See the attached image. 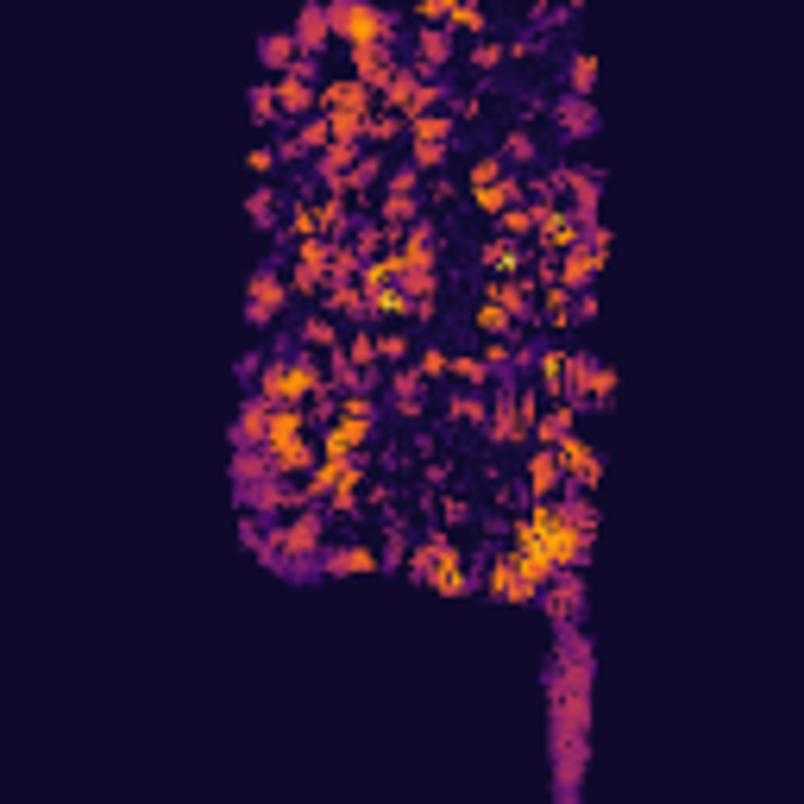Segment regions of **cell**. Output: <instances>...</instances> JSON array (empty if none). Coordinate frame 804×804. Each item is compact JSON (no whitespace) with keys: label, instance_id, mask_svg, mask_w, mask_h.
<instances>
[{"label":"cell","instance_id":"1","mask_svg":"<svg viewBox=\"0 0 804 804\" xmlns=\"http://www.w3.org/2000/svg\"><path fill=\"white\" fill-rule=\"evenodd\" d=\"M327 390V365L314 353H295V346H283L276 358H264L258 365V384H252V396H264V403H309V396H321Z\"/></svg>","mask_w":804,"mask_h":804},{"label":"cell","instance_id":"2","mask_svg":"<svg viewBox=\"0 0 804 804\" xmlns=\"http://www.w3.org/2000/svg\"><path fill=\"white\" fill-rule=\"evenodd\" d=\"M258 452H264L271 471H283V478H302V471L321 459V452H314V428H309V415H302V403H276L271 421H264Z\"/></svg>","mask_w":804,"mask_h":804},{"label":"cell","instance_id":"3","mask_svg":"<svg viewBox=\"0 0 804 804\" xmlns=\"http://www.w3.org/2000/svg\"><path fill=\"white\" fill-rule=\"evenodd\" d=\"M327 25H334V44H396V20L377 7V0H327Z\"/></svg>","mask_w":804,"mask_h":804},{"label":"cell","instance_id":"4","mask_svg":"<svg viewBox=\"0 0 804 804\" xmlns=\"http://www.w3.org/2000/svg\"><path fill=\"white\" fill-rule=\"evenodd\" d=\"M434 101H447V88H440L434 76H421L415 63H396V76L384 82V88H377V107H390V114L403 119V126H409L415 114H428Z\"/></svg>","mask_w":804,"mask_h":804},{"label":"cell","instance_id":"5","mask_svg":"<svg viewBox=\"0 0 804 804\" xmlns=\"http://www.w3.org/2000/svg\"><path fill=\"white\" fill-rule=\"evenodd\" d=\"M377 215H384L390 233H403V227L421 215V170H415L409 157H403L396 170H384V182H377Z\"/></svg>","mask_w":804,"mask_h":804},{"label":"cell","instance_id":"6","mask_svg":"<svg viewBox=\"0 0 804 804\" xmlns=\"http://www.w3.org/2000/svg\"><path fill=\"white\" fill-rule=\"evenodd\" d=\"M447 145H452V114L428 107V114L409 119V164L421 170V177H434V170L447 164Z\"/></svg>","mask_w":804,"mask_h":804},{"label":"cell","instance_id":"7","mask_svg":"<svg viewBox=\"0 0 804 804\" xmlns=\"http://www.w3.org/2000/svg\"><path fill=\"white\" fill-rule=\"evenodd\" d=\"M271 95H276V114H290V119L321 114V82H314V58H295L290 70L271 82Z\"/></svg>","mask_w":804,"mask_h":804},{"label":"cell","instance_id":"8","mask_svg":"<svg viewBox=\"0 0 804 804\" xmlns=\"http://www.w3.org/2000/svg\"><path fill=\"white\" fill-rule=\"evenodd\" d=\"M578 239H585V220L572 215L566 201H534V252H572V246H578Z\"/></svg>","mask_w":804,"mask_h":804},{"label":"cell","instance_id":"9","mask_svg":"<svg viewBox=\"0 0 804 804\" xmlns=\"http://www.w3.org/2000/svg\"><path fill=\"white\" fill-rule=\"evenodd\" d=\"M283 309H290V283H283V264H258L252 283H246V321H252V327H271Z\"/></svg>","mask_w":804,"mask_h":804},{"label":"cell","instance_id":"10","mask_svg":"<svg viewBox=\"0 0 804 804\" xmlns=\"http://www.w3.org/2000/svg\"><path fill=\"white\" fill-rule=\"evenodd\" d=\"M560 471H566V491H597V484H604V452L591 447V440H578V428L566 434V440H560Z\"/></svg>","mask_w":804,"mask_h":804},{"label":"cell","instance_id":"11","mask_svg":"<svg viewBox=\"0 0 804 804\" xmlns=\"http://www.w3.org/2000/svg\"><path fill=\"white\" fill-rule=\"evenodd\" d=\"M534 604L547 609L560 628H572V623H578V604H585V572H578V566H560L547 585H541V597H534Z\"/></svg>","mask_w":804,"mask_h":804},{"label":"cell","instance_id":"12","mask_svg":"<svg viewBox=\"0 0 804 804\" xmlns=\"http://www.w3.org/2000/svg\"><path fill=\"white\" fill-rule=\"evenodd\" d=\"M314 572H321V578H353V572H384V553H377L372 541L321 547V553H314Z\"/></svg>","mask_w":804,"mask_h":804},{"label":"cell","instance_id":"13","mask_svg":"<svg viewBox=\"0 0 804 804\" xmlns=\"http://www.w3.org/2000/svg\"><path fill=\"white\" fill-rule=\"evenodd\" d=\"M553 182H560V196H572L566 208L578 220H597V196H604V182H597V170H585V164H553Z\"/></svg>","mask_w":804,"mask_h":804},{"label":"cell","instance_id":"14","mask_svg":"<svg viewBox=\"0 0 804 804\" xmlns=\"http://www.w3.org/2000/svg\"><path fill=\"white\" fill-rule=\"evenodd\" d=\"M471 585H478L471 560L452 547V541H440V553H434V566H428V591H440V597H466Z\"/></svg>","mask_w":804,"mask_h":804},{"label":"cell","instance_id":"15","mask_svg":"<svg viewBox=\"0 0 804 804\" xmlns=\"http://www.w3.org/2000/svg\"><path fill=\"white\" fill-rule=\"evenodd\" d=\"M390 252H396V264H403V271H428L434 252H440V233H434L428 220L415 215L409 227H403V233L390 239Z\"/></svg>","mask_w":804,"mask_h":804},{"label":"cell","instance_id":"16","mask_svg":"<svg viewBox=\"0 0 804 804\" xmlns=\"http://www.w3.org/2000/svg\"><path fill=\"white\" fill-rule=\"evenodd\" d=\"M334 145V133H327V114H309V119H295V133L276 145V164H302V157H321Z\"/></svg>","mask_w":804,"mask_h":804},{"label":"cell","instance_id":"17","mask_svg":"<svg viewBox=\"0 0 804 804\" xmlns=\"http://www.w3.org/2000/svg\"><path fill=\"white\" fill-rule=\"evenodd\" d=\"M484 591H491V597H503V604H534V597H541V591H534L529 578L515 572L510 553H491V566H484Z\"/></svg>","mask_w":804,"mask_h":804},{"label":"cell","instance_id":"18","mask_svg":"<svg viewBox=\"0 0 804 804\" xmlns=\"http://www.w3.org/2000/svg\"><path fill=\"white\" fill-rule=\"evenodd\" d=\"M396 63H403L396 44H365V51H353V82H365V88L377 95V88L396 76Z\"/></svg>","mask_w":804,"mask_h":804},{"label":"cell","instance_id":"19","mask_svg":"<svg viewBox=\"0 0 804 804\" xmlns=\"http://www.w3.org/2000/svg\"><path fill=\"white\" fill-rule=\"evenodd\" d=\"M415 70H421V76H440V70H447L452 63V32L447 25H415Z\"/></svg>","mask_w":804,"mask_h":804},{"label":"cell","instance_id":"20","mask_svg":"<svg viewBox=\"0 0 804 804\" xmlns=\"http://www.w3.org/2000/svg\"><path fill=\"white\" fill-rule=\"evenodd\" d=\"M522 491H529V497H560V491H566V471H560V452H553V447L529 452V471H522Z\"/></svg>","mask_w":804,"mask_h":804},{"label":"cell","instance_id":"21","mask_svg":"<svg viewBox=\"0 0 804 804\" xmlns=\"http://www.w3.org/2000/svg\"><path fill=\"white\" fill-rule=\"evenodd\" d=\"M321 309L340 314V321H353V327H372V302L358 290V276L353 283H327V290H321Z\"/></svg>","mask_w":804,"mask_h":804},{"label":"cell","instance_id":"22","mask_svg":"<svg viewBox=\"0 0 804 804\" xmlns=\"http://www.w3.org/2000/svg\"><path fill=\"white\" fill-rule=\"evenodd\" d=\"M572 295H578V290H566L560 276H541V290H534V314L547 321L553 334H566V327H572Z\"/></svg>","mask_w":804,"mask_h":804},{"label":"cell","instance_id":"23","mask_svg":"<svg viewBox=\"0 0 804 804\" xmlns=\"http://www.w3.org/2000/svg\"><path fill=\"white\" fill-rule=\"evenodd\" d=\"M290 39H295V51H302V58H321V51L334 44L327 7H302V13H295V25H290Z\"/></svg>","mask_w":804,"mask_h":804},{"label":"cell","instance_id":"24","mask_svg":"<svg viewBox=\"0 0 804 804\" xmlns=\"http://www.w3.org/2000/svg\"><path fill=\"white\" fill-rule=\"evenodd\" d=\"M534 290H541V283L522 271V276H497L484 295H491V302H503V309H510V321H534Z\"/></svg>","mask_w":804,"mask_h":804},{"label":"cell","instance_id":"25","mask_svg":"<svg viewBox=\"0 0 804 804\" xmlns=\"http://www.w3.org/2000/svg\"><path fill=\"white\" fill-rule=\"evenodd\" d=\"M478 258H484V271H491V276H522V271H529V258H534V246H529V239H491Z\"/></svg>","mask_w":804,"mask_h":804},{"label":"cell","instance_id":"26","mask_svg":"<svg viewBox=\"0 0 804 804\" xmlns=\"http://www.w3.org/2000/svg\"><path fill=\"white\" fill-rule=\"evenodd\" d=\"M572 428H578V409H572V403H553V409H541V415H534L529 447H560V440H566Z\"/></svg>","mask_w":804,"mask_h":804},{"label":"cell","instance_id":"27","mask_svg":"<svg viewBox=\"0 0 804 804\" xmlns=\"http://www.w3.org/2000/svg\"><path fill=\"white\" fill-rule=\"evenodd\" d=\"M522 189H529V182L515 177V170H503L497 182L471 189V208H478V215H503V208H515V201H522Z\"/></svg>","mask_w":804,"mask_h":804},{"label":"cell","instance_id":"28","mask_svg":"<svg viewBox=\"0 0 804 804\" xmlns=\"http://www.w3.org/2000/svg\"><path fill=\"white\" fill-rule=\"evenodd\" d=\"M264 421H271V403L264 396H246L233 415V447H258L264 440Z\"/></svg>","mask_w":804,"mask_h":804},{"label":"cell","instance_id":"29","mask_svg":"<svg viewBox=\"0 0 804 804\" xmlns=\"http://www.w3.org/2000/svg\"><path fill=\"white\" fill-rule=\"evenodd\" d=\"M377 182H384V157H377V152H358L353 170H346V196L365 201V196H377Z\"/></svg>","mask_w":804,"mask_h":804},{"label":"cell","instance_id":"30","mask_svg":"<svg viewBox=\"0 0 804 804\" xmlns=\"http://www.w3.org/2000/svg\"><path fill=\"white\" fill-rule=\"evenodd\" d=\"M390 396H396V409L409 415H421V396H428V377L415 372V365H396V377H390Z\"/></svg>","mask_w":804,"mask_h":804},{"label":"cell","instance_id":"31","mask_svg":"<svg viewBox=\"0 0 804 804\" xmlns=\"http://www.w3.org/2000/svg\"><path fill=\"white\" fill-rule=\"evenodd\" d=\"M471 321H478V334L484 340H515V321L503 302H491V295H478V309H471Z\"/></svg>","mask_w":804,"mask_h":804},{"label":"cell","instance_id":"32","mask_svg":"<svg viewBox=\"0 0 804 804\" xmlns=\"http://www.w3.org/2000/svg\"><path fill=\"white\" fill-rule=\"evenodd\" d=\"M591 365H597V353H566V390H560V403H572V409H585Z\"/></svg>","mask_w":804,"mask_h":804},{"label":"cell","instance_id":"33","mask_svg":"<svg viewBox=\"0 0 804 804\" xmlns=\"http://www.w3.org/2000/svg\"><path fill=\"white\" fill-rule=\"evenodd\" d=\"M295 58H302V51H295L290 32H264V39H258V63H264V70H276V76H283Z\"/></svg>","mask_w":804,"mask_h":804},{"label":"cell","instance_id":"34","mask_svg":"<svg viewBox=\"0 0 804 804\" xmlns=\"http://www.w3.org/2000/svg\"><path fill=\"white\" fill-rule=\"evenodd\" d=\"M384 358H390V365H409V358H415V334H409V321H396L390 334H377V365H384Z\"/></svg>","mask_w":804,"mask_h":804},{"label":"cell","instance_id":"35","mask_svg":"<svg viewBox=\"0 0 804 804\" xmlns=\"http://www.w3.org/2000/svg\"><path fill=\"white\" fill-rule=\"evenodd\" d=\"M452 421H466V428H484V421H491V396H484V390H466V384H459V396H452Z\"/></svg>","mask_w":804,"mask_h":804},{"label":"cell","instance_id":"36","mask_svg":"<svg viewBox=\"0 0 804 804\" xmlns=\"http://www.w3.org/2000/svg\"><path fill=\"white\" fill-rule=\"evenodd\" d=\"M309 233H321V215H314V201H290V215H283V246H295V239H309Z\"/></svg>","mask_w":804,"mask_h":804},{"label":"cell","instance_id":"37","mask_svg":"<svg viewBox=\"0 0 804 804\" xmlns=\"http://www.w3.org/2000/svg\"><path fill=\"white\" fill-rule=\"evenodd\" d=\"M491 220H497V239H534V201H515Z\"/></svg>","mask_w":804,"mask_h":804},{"label":"cell","instance_id":"38","mask_svg":"<svg viewBox=\"0 0 804 804\" xmlns=\"http://www.w3.org/2000/svg\"><path fill=\"white\" fill-rule=\"evenodd\" d=\"M534 377H541V396H553L560 403V390H566V353L553 346V353H541L534 358Z\"/></svg>","mask_w":804,"mask_h":804},{"label":"cell","instance_id":"39","mask_svg":"<svg viewBox=\"0 0 804 804\" xmlns=\"http://www.w3.org/2000/svg\"><path fill=\"white\" fill-rule=\"evenodd\" d=\"M396 133H403V119H396L390 107H372V119H365V138H358V145H365V152H384Z\"/></svg>","mask_w":804,"mask_h":804},{"label":"cell","instance_id":"40","mask_svg":"<svg viewBox=\"0 0 804 804\" xmlns=\"http://www.w3.org/2000/svg\"><path fill=\"white\" fill-rule=\"evenodd\" d=\"M447 377H452V384H466V390H484V384H491V372H484V358H478V353H452L447 358Z\"/></svg>","mask_w":804,"mask_h":804},{"label":"cell","instance_id":"41","mask_svg":"<svg viewBox=\"0 0 804 804\" xmlns=\"http://www.w3.org/2000/svg\"><path fill=\"white\" fill-rule=\"evenodd\" d=\"M295 346H309V353H334V346H340V327L327 321V314H309V321H302V340H295Z\"/></svg>","mask_w":804,"mask_h":804},{"label":"cell","instance_id":"42","mask_svg":"<svg viewBox=\"0 0 804 804\" xmlns=\"http://www.w3.org/2000/svg\"><path fill=\"white\" fill-rule=\"evenodd\" d=\"M484 7L478 0H452V13H447V32H466V39H484Z\"/></svg>","mask_w":804,"mask_h":804},{"label":"cell","instance_id":"43","mask_svg":"<svg viewBox=\"0 0 804 804\" xmlns=\"http://www.w3.org/2000/svg\"><path fill=\"white\" fill-rule=\"evenodd\" d=\"M616 403V365H591V390H585V409H609Z\"/></svg>","mask_w":804,"mask_h":804},{"label":"cell","instance_id":"44","mask_svg":"<svg viewBox=\"0 0 804 804\" xmlns=\"http://www.w3.org/2000/svg\"><path fill=\"white\" fill-rule=\"evenodd\" d=\"M340 353L353 358L358 372H372V365H377V334H372V327H353V334L340 340Z\"/></svg>","mask_w":804,"mask_h":804},{"label":"cell","instance_id":"45","mask_svg":"<svg viewBox=\"0 0 804 804\" xmlns=\"http://www.w3.org/2000/svg\"><path fill=\"white\" fill-rule=\"evenodd\" d=\"M597 126V114H591V95H572V101H560V133H591Z\"/></svg>","mask_w":804,"mask_h":804},{"label":"cell","instance_id":"46","mask_svg":"<svg viewBox=\"0 0 804 804\" xmlns=\"http://www.w3.org/2000/svg\"><path fill=\"white\" fill-rule=\"evenodd\" d=\"M409 522L403 515H390V529H384V572H403V553H409Z\"/></svg>","mask_w":804,"mask_h":804},{"label":"cell","instance_id":"47","mask_svg":"<svg viewBox=\"0 0 804 804\" xmlns=\"http://www.w3.org/2000/svg\"><path fill=\"white\" fill-rule=\"evenodd\" d=\"M497 157H503L510 170H522V164H534V157H541V145H534V133H529V126H515V133L503 138V152H497Z\"/></svg>","mask_w":804,"mask_h":804},{"label":"cell","instance_id":"48","mask_svg":"<svg viewBox=\"0 0 804 804\" xmlns=\"http://www.w3.org/2000/svg\"><path fill=\"white\" fill-rule=\"evenodd\" d=\"M566 88L572 95H591V88H597V51H578V58L566 63Z\"/></svg>","mask_w":804,"mask_h":804},{"label":"cell","instance_id":"49","mask_svg":"<svg viewBox=\"0 0 804 804\" xmlns=\"http://www.w3.org/2000/svg\"><path fill=\"white\" fill-rule=\"evenodd\" d=\"M447 346H415V358H409V365H415V372H421V377H428V384H447Z\"/></svg>","mask_w":804,"mask_h":804},{"label":"cell","instance_id":"50","mask_svg":"<svg viewBox=\"0 0 804 804\" xmlns=\"http://www.w3.org/2000/svg\"><path fill=\"white\" fill-rule=\"evenodd\" d=\"M276 189H264V182H258L252 189V201H246V215H252V227H276Z\"/></svg>","mask_w":804,"mask_h":804},{"label":"cell","instance_id":"51","mask_svg":"<svg viewBox=\"0 0 804 804\" xmlns=\"http://www.w3.org/2000/svg\"><path fill=\"white\" fill-rule=\"evenodd\" d=\"M503 170H510V164H503L497 152H478V157H471V170H466V182H471V189H484V182H497Z\"/></svg>","mask_w":804,"mask_h":804},{"label":"cell","instance_id":"52","mask_svg":"<svg viewBox=\"0 0 804 804\" xmlns=\"http://www.w3.org/2000/svg\"><path fill=\"white\" fill-rule=\"evenodd\" d=\"M246 107H252L258 126H271V119H276V95H271V82H252V88H246Z\"/></svg>","mask_w":804,"mask_h":804},{"label":"cell","instance_id":"53","mask_svg":"<svg viewBox=\"0 0 804 804\" xmlns=\"http://www.w3.org/2000/svg\"><path fill=\"white\" fill-rule=\"evenodd\" d=\"M503 58H510V44H497V39H478V44H471V63H478V70H497Z\"/></svg>","mask_w":804,"mask_h":804},{"label":"cell","instance_id":"54","mask_svg":"<svg viewBox=\"0 0 804 804\" xmlns=\"http://www.w3.org/2000/svg\"><path fill=\"white\" fill-rule=\"evenodd\" d=\"M452 0H415V25H447Z\"/></svg>","mask_w":804,"mask_h":804},{"label":"cell","instance_id":"55","mask_svg":"<svg viewBox=\"0 0 804 804\" xmlns=\"http://www.w3.org/2000/svg\"><path fill=\"white\" fill-rule=\"evenodd\" d=\"M434 510H440V522H447V529H459V522H471V510H466V503H459V497H434Z\"/></svg>","mask_w":804,"mask_h":804},{"label":"cell","instance_id":"56","mask_svg":"<svg viewBox=\"0 0 804 804\" xmlns=\"http://www.w3.org/2000/svg\"><path fill=\"white\" fill-rule=\"evenodd\" d=\"M246 164H252V177H271V170H276V145H258V152H246Z\"/></svg>","mask_w":804,"mask_h":804},{"label":"cell","instance_id":"57","mask_svg":"<svg viewBox=\"0 0 804 804\" xmlns=\"http://www.w3.org/2000/svg\"><path fill=\"white\" fill-rule=\"evenodd\" d=\"M421 484H428V491H440V484H447V459H428V471H421Z\"/></svg>","mask_w":804,"mask_h":804},{"label":"cell","instance_id":"58","mask_svg":"<svg viewBox=\"0 0 804 804\" xmlns=\"http://www.w3.org/2000/svg\"><path fill=\"white\" fill-rule=\"evenodd\" d=\"M239 541H246V547H258V541H264V529H258V522H252V510L239 515Z\"/></svg>","mask_w":804,"mask_h":804},{"label":"cell","instance_id":"59","mask_svg":"<svg viewBox=\"0 0 804 804\" xmlns=\"http://www.w3.org/2000/svg\"><path fill=\"white\" fill-rule=\"evenodd\" d=\"M560 7H585V0H560Z\"/></svg>","mask_w":804,"mask_h":804}]
</instances>
